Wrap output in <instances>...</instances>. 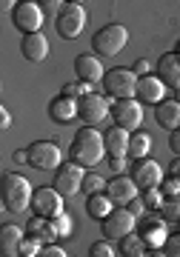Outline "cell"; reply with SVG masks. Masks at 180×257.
<instances>
[{"label": "cell", "instance_id": "6da1fadb", "mask_svg": "<svg viewBox=\"0 0 180 257\" xmlns=\"http://www.w3.org/2000/svg\"><path fill=\"white\" fill-rule=\"evenodd\" d=\"M69 157H72L77 166H83V169L98 166L100 160L106 157V140H103V132H98L95 126L77 128L72 146H69Z\"/></svg>", "mask_w": 180, "mask_h": 257}, {"label": "cell", "instance_id": "7a4b0ae2", "mask_svg": "<svg viewBox=\"0 0 180 257\" xmlns=\"http://www.w3.org/2000/svg\"><path fill=\"white\" fill-rule=\"evenodd\" d=\"M32 194H35V186L29 183L23 175H18V172H6L3 175V180H0V200H3L6 211L32 209Z\"/></svg>", "mask_w": 180, "mask_h": 257}, {"label": "cell", "instance_id": "3957f363", "mask_svg": "<svg viewBox=\"0 0 180 257\" xmlns=\"http://www.w3.org/2000/svg\"><path fill=\"white\" fill-rule=\"evenodd\" d=\"M137 77L132 72V66H115V69H109L106 77H103V89H106V97L115 100H132L137 94Z\"/></svg>", "mask_w": 180, "mask_h": 257}, {"label": "cell", "instance_id": "277c9868", "mask_svg": "<svg viewBox=\"0 0 180 257\" xmlns=\"http://www.w3.org/2000/svg\"><path fill=\"white\" fill-rule=\"evenodd\" d=\"M126 43H129V29L123 23H106L92 37V52L103 55V57H112V55H120L126 49Z\"/></svg>", "mask_w": 180, "mask_h": 257}, {"label": "cell", "instance_id": "5b68a950", "mask_svg": "<svg viewBox=\"0 0 180 257\" xmlns=\"http://www.w3.org/2000/svg\"><path fill=\"white\" fill-rule=\"evenodd\" d=\"M86 20H89V15H86L83 3H63V9L54 15V29L63 40H74L83 35Z\"/></svg>", "mask_w": 180, "mask_h": 257}, {"label": "cell", "instance_id": "8992f818", "mask_svg": "<svg viewBox=\"0 0 180 257\" xmlns=\"http://www.w3.org/2000/svg\"><path fill=\"white\" fill-rule=\"evenodd\" d=\"M29 152V166L32 169H40V172H57L63 166V152L54 140H35L26 146Z\"/></svg>", "mask_w": 180, "mask_h": 257}, {"label": "cell", "instance_id": "52a82bcc", "mask_svg": "<svg viewBox=\"0 0 180 257\" xmlns=\"http://www.w3.org/2000/svg\"><path fill=\"white\" fill-rule=\"evenodd\" d=\"M43 18H46L43 6L35 3V0H23V3H18V6L12 9V23H15V29L23 32V35H37L40 26H43Z\"/></svg>", "mask_w": 180, "mask_h": 257}, {"label": "cell", "instance_id": "ba28073f", "mask_svg": "<svg viewBox=\"0 0 180 257\" xmlns=\"http://www.w3.org/2000/svg\"><path fill=\"white\" fill-rule=\"evenodd\" d=\"M109 117L115 120L117 128H126L129 135L140 132V123H143V103L132 100H115L112 103V114Z\"/></svg>", "mask_w": 180, "mask_h": 257}, {"label": "cell", "instance_id": "9c48e42d", "mask_svg": "<svg viewBox=\"0 0 180 257\" xmlns=\"http://www.w3.org/2000/svg\"><path fill=\"white\" fill-rule=\"evenodd\" d=\"M32 211L37 217H46V220H54L63 214V194L57 192L54 186H40L32 194Z\"/></svg>", "mask_w": 180, "mask_h": 257}, {"label": "cell", "instance_id": "30bf717a", "mask_svg": "<svg viewBox=\"0 0 180 257\" xmlns=\"http://www.w3.org/2000/svg\"><path fill=\"white\" fill-rule=\"evenodd\" d=\"M83 177H86V169L83 166H77L74 160H63V166L54 172L52 186L63 197H74L77 192H83Z\"/></svg>", "mask_w": 180, "mask_h": 257}, {"label": "cell", "instance_id": "8fae6325", "mask_svg": "<svg viewBox=\"0 0 180 257\" xmlns=\"http://www.w3.org/2000/svg\"><path fill=\"white\" fill-rule=\"evenodd\" d=\"M109 114H112V103H109V97H103L98 92L77 100V120H83V126H98Z\"/></svg>", "mask_w": 180, "mask_h": 257}, {"label": "cell", "instance_id": "7c38bea8", "mask_svg": "<svg viewBox=\"0 0 180 257\" xmlns=\"http://www.w3.org/2000/svg\"><path fill=\"white\" fill-rule=\"evenodd\" d=\"M129 177L137 183V189H140V192H146V189H160L163 169H160V163H157V160L143 157V160H135V166L129 169Z\"/></svg>", "mask_w": 180, "mask_h": 257}, {"label": "cell", "instance_id": "4fadbf2b", "mask_svg": "<svg viewBox=\"0 0 180 257\" xmlns=\"http://www.w3.org/2000/svg\"><path fill=\"white\" fill-rule=\"evenodd\" d=\"M135 223L137 220L132 217L129 209H115L106 220H103V240H123L126 234L135 231Z\"/></svg>", "mask_w": 180, "mask_h": 257}, {"label": "cell", "instance_id": "5bb4252c", "mask_svg": "<svg viewBox=\"0 0 180 257\" xmlns=\"http://www.w3.org/2000/svg\"><path fill=\"white\" fill-rule=\"evenodd\" d=\"M106 194H109V200L115 203V206L126 209L135 197H140V189H137V183L129 175H120V177H112V180H109Z\"/></svg>", "mask_w": 180, "mask_h": 257}, {"label": "cell", "instance_id": "9a60e30c", "mask_svg": "<svg viewBox=\"0 0 180 257\" xmlns=\"http://www.w3.org/2000/svg\"><path fill=\"white\" fill-rule=\"evenodd\" d=\"M137 103H143V106H160L166 100V86L160 83L157 74H146L137 80V94H135Z\"/></svg>", "mask_w": 180, "mask_h": 257}, {"label": "cell", "instance_id": "2e32d148", "mask_svg": "<svg viewBox=\"0 0 180 257\" xmlns=\"http://www.w3.org/2000/svg\"><path fill=\"white\" fill-rule=\"evenodd\" d=\"M74 74H77V80L80 83L95 86V83H103L106 69H103V63H100L98 55H77L74 57Z\"/></svg>", "mask_w": 180, "mask_h": 257}, {"label": "cell", "instance_id": "e0dca14e", "mask_svg": "<svg viewBox=\"0 0 180 257\" xmlns=\"http://www.w3.org/2000/svg\"><path fill=\"white\" fill-rule=\"evenodd\" d=\"M137 234L143 237L146 248H163V243L169 240V226L163 223L160 214H157V217H143V223H140Z\"/></svg>", "mask_w": 180, "mask_h": 257}, {"label": "cell", "instance_id": "ac0fdd59", "mask_svg": "<svg viewBox=\"0 0 180 257\" xmlns=\"http://www.w3.org/2000/svg\"><path fill=\"white\" fill-rule=\"evenodd\" d=\"M154 72L160 77V83L166 89H180V57L174 52H166V55L157 57V66H154Z\"/></svg>", "mask_w": 180, "mask_h": 257}, {"label": "cell", "instance_id": "d6986e66", "mask_svg": "<svg viewBox=\"0 0 180 257\" xmlns=\"http://www.w3.org/2000/svg\"><path fill=\"white\" fill-rule=\"evenodd\" d=\"M49 120L54 123H60V126H69L77 120V100L72 97H63V94H57L49 100Z\"/></svg>", "mask_w": 180, "mask_h": 257}, {"label": "cell", "instance_id": "ffe728a7", "mask_svg": "<svg viewBox=\"0 0 180 257\" xmlns=\"http://www.w3.org/2000/svg\"><path fill=\"white\" fill-rule=\"evenodd\" d=\"M26 237V229H20L15 223L0 226V254L3 257H20V243Z\"/></svg>", "mask_w": 180, "mask_h": 257}, {"label": "cell", "instance_id": "44dd1931", "mask_svg": "<svg viewBox=\"0 0 180 257\" xmlns=\"http://www.w3.org/2000/svg\"><path fill=\"white\" fill-rule=\"evenodd\" d=\"M20 52H23V57H26L29 63H43L46 55H49V40H46L43 32H37V35H23Z\"/></svg>", "mask_w": 180, "mask_h": 257}, {"label": "cell", "instance_id": "7402d4cb", "mask_svg": "<svg viewBox=\"0 0 180 257\" xmlns=\"http://www.w3.org/2000/svg\"><path fill=\"white\" fill-rule=\"evenodd\" d=\"M103 140H106L109 157H129V140H132V135H129L126 128L112 126L109 132H103Z\"/></svg>", "mask_w": 180, "mask_h": 257}, {"label": "cell", "instance_id": "603a6c76", "mask_svg": "<svg viewBox=\"0 0 180 257\" xmlns=\"http://www.w3.org/2000/svg\"><path fill=\"white\" fill-rule=\"evenodd\" d=\"M154 120H157V126H163L166 132H177L180 128V103L174 100H166L160 103V106H154Z\"/></svg>", "mask_w": 180, "mask_h": 257}, {"label": "cell", "instance_id": "cb8c5ba5", "mask_svg": "<svg viewBox=\"0 0 180 257\" xmlns=\"http://www.w3.org/2000/svg\"><path fill=\"white\" fill-rule=\"evenodd\" d=\"M115 209H117V206L109 200L106 192H103V194H89V197H86V214H89L92 220H100V223H103Z\"/></svg>", "mask_w": 180, "mask_h": 257}, {"label": "cell", "instance_id": "d4e9b609", "mask_svg": "<svg viewBox=\"0 0 180 257\" xmlns=\"http://www.w3.org/2000/svg\"><path fill=\"white\" fill-rule=\"evenodd\" d=\"M149 152H152V135L149 132H135L132 140H129V157L143 160V157H149Z\"/></svg>", "mask_w": 180, "mask_h": 257}, {"label": "cell", "instance_id": "484cf974", "mask_svg": "<svg viewBox=\"0 0 180 257\" xmlns=\"http://www.w3.org/2000/svg\"><path fill=\"white\" fill-rule=\"evenodd\" d=\"M160 217L169 229H180V197H166L160 206Z\"/></svg>", "mask_w": 180, "mask_h": 257}, {"label": "cell", "instance_id": "4316f807", "mask_svg": "<svg viewBox=\"0 0 180 257\" xmlns=\"http://www.w3.org/2000/svg\"><path fill=\"white\" fill-rule=\"evenodd\" d=\"M149 248H146L143 237L137 234V231H132V234H126V237L120 240V254L123 257H143Z\"/></svg>", "mask_w": 180, "mask_h": 257}, {"label": "cell", "instance_id": "83f0119b", "mask_svg": "<svg viewBox=\"0 0 180 257\" xmlns=\"http://www.w3.org/2000/svg\"><path fill=\"white\" fill-rule=\"evenodd\" d=\"M106 186V177H100L98 172H86V177H83V192L86 194H103Z\"/></svg>", "mask_w": 180, "mask_h": 257}, {"label": "cell", "instance_id": "f1b7e54d", "mask_svg": "<svg viewBox=\"0 0 180 257\" xmlns=\"http://www.w3.org/2000/svg\"><path fill=\"white\" fill-rule=\"evenodd\" d=\"M60 94H63V97H72V100H80V97L92 94V86H89V83L74 80V83H66L63 89H60Z\"/></svg>", "mask_w": 180, "mask_h": 257}, {"label": "cell", "instance_id": "f546056e", "mask_svg": "<svg viewBox=\"0 0 180 257\" xmlns=\"http://www.w3.org/2000/svg\"><path fill=\"white\" fill-rule=\"evenodd\" d=\"M140 200L146 203V209H154V211H160V206H163V192L160 189H146V192H140Z\"/></svg>", "mask_w": 180, "mask_h": 257}, {"label": "cell", "instance_id": "4dcf8cb0", "mask_svg": "<svg viewBox=\"0 0 180 257\" xmlns=\"http://www.w3.org/2000/svg\"><path fill=\"white\" fill-rule=\"evenodd\" d=\"M40 251H43V243L26 234L23 243H20V257H40Z\"/></svg>", "mask_w": 180, "mask_h": 257}, {"label": "cell", "instance_id": "1f68e13d", "mask_svg": "<svg viewBox=\"0 0 180 257\" xmlns=\"http://www.w3.org/2000/svg\"><path fill=\"white\" fill-rule=\"evenodd\" d=\"M89 257H117V251L112 248L109 240H98V243L89 246Z\"/></svg>", "mask_w": 180, "mask_h": 257}, {"label": "cell", "instance_id": "d6a6232c", "mask_svg": "<svg viewBox=\"0 0 180 257\" xmlns=\"http://www.w3.org/2000/svg\"><path fill=\"white\" fill-rule=\"evenodd\" d=\"M54 229H57V237H72V229H74V223H72V217L69 214H60V217H54Z\"/></svg>", "mask_w": 180, "mask_h": 257}, {"label": "cell", "instance_id": "836d02e7", "mask_svg": "<svg viewBox=\"0 0 180 257\" xmlns=\"http://www.w3.org/2000/svg\"><path fill=\"white\" fill-rule=\"evenodd\" d=\"M160 192L163 197H180V180L177 177H163V183H160Z\"/></svg>", "mask_w": 180, "mask_h": 257}, {"label": "cell", "instance_id": "e575fe53", "mask_svg": "<svg viewBox=\"0 0 180 257\" xmlns=\"http://www.w3.org/2000/svg\"><path fill=\"white\" fill-rule=\"evenodd\" d=\"M163 254L166 257H180V234H169V240L163 243Z\"/></svg>", "mask_w": 180, "mask_h": 257}, {"label": "cell", "instance_id": "d590c367", "mask_svg": "<svg viewBox=\"0 0 180 257\" xmlns=\"http://www.w3.org/2000/svg\"><path fill=\"white\" fill-rule=\"evenodd\" d=\"M109 169H112V175H115V177L126 175V169H129V157H109Z\"/></svg>", "mask_w": 180, "mask_h": 257}, {"label": "cell", "instance_id": "8d00e7d4", "mask_svg": "<svg viewBox=\"0 0 180 257\" xmlns=\"http://www.w3.org/2000/svg\"><path fill=\"white\" fill-rule=\"evenodd\" d=\"M149 69H152V63H149V60H143V57L132 63V72H135L137 77H146V74H149Z\"/></svg>", "mask_w": 180, "mask_h": 257}, {"label": "cell", "instance_id": "74e56055", "mask_svg": "<svg viewBox=\"0 0 180 257\" xmlns=\"http://www.w3.org/2000/svg\"><path fill=\"white\" fill-rule=\"evenodd\" d=\"M126 209L132 211V217H135V220H137V217H143V209H146V203L140 200V197H135V200H132V203H129V206H126Z\"/></svg>", "mask_w": 180, "mask_h": 257}, {"label": "cell", "instance_id": "f35d334b", "mask_svg": "<svg viewBox=\"0 0 180 257\" xmlns=\"http://www.w3.org/2000/svg\"><path fill=\"white\" fill-rule=\"evenodd\" d=\"M40 257H69V254H66V251H63L60 246H54V243H52V246H43Z\"/></svg>", "mask_w": 180, "mask_h": 257}, {"label": "cell", "instance_id": "ab89813d", "mask_svg": "<svg viewBox=\"0 0 180 257\" xmlns=\"http://www.w3.org/2000/svg\"><path fill=\"white\" fill-rule=\"evenodd\" d=\"M12 163L29 166V152H26V149H15V152H12Z\"/></svg>", "mask_w": 180, "mask_h": 257}, {"label": "cell", "instance_id": "60d3db41", "mask_svg": "<svg viewBox=\"0 0 180 257\" xmlns=\"http://www.w3.org/2000/svg\"><path fill=\"white\" fill-rule=\"evenodd\" d=\"M169 149H171V155L174 157H180V128L169 135Z\"/></svg>", "mask_w": 180, "mask_h": 257}, {"label": "cell", "instance_id": "b9f144b4", "mask_svg": "<svg viewBox=\"0 0 180 257\" xmlns=\"http://www.w3.org/2000/svg\"><path fill=\"white\" fill-rule=\"evenodd\" d=\"M9 126H12V114H9V109L3 106V109H0V128H9Z\"/></svg>", "mask_w": 180, "mask_h": 257}, {"label": "cell", "instance_id": "7bdbcfd3", "mask_svg": "<svg viewBox=\"0 0 180 257\" xmlns=\"http://www.w3.org/2000/svg\"><path fill=\"white\" fill-rule=\"evenodd\" d=\"M169 175H171V177H177V180H180V157H174V160L169 163Z\"/></svg>", "mask_w": 180, "mask_h": 257}, {"label": "cell", "instance_id": "ee69618b", "mask_svg": "<svg viewBox=\"0 0 180 257\" xmlns=\"http://www.w3.org/2000/svg\"><path fill=\"white\" fill-rule=\"evenodd\" d=\"M143 257H166V254H163V248H149Z\"/></svg>", "mask_w": 180, "mask_h": 257}, {"label": "cell", "instance_id": "f6af8a7d", "mask_svg": "<svg viewBox=\"0 0 180 257\" xmlns=\"http://www.w3.org/2000/svg\"><path fill=\"white\" fill-rule=\"evenodd\" d=\"M171 100H174V103H180V89L174 92V97H171Z\"/></svg>", "mask_w": 180, "mask_h": 257}, {"label": "cell", "instance_id": "bcb514c9", "mask_svg": "<svg viewBox=\"0 0 180 257\" xmlns=\"http://www.w3.org/2000/svg\"><path fill=\"white\" fill-rule=\"evenodd\" d=\"M174 55H177V57H180V40H177V46H174Z\"/></svg>", "mask_w": 180, "mask_h": 257}, {"label": "cell", "instance_id": "7dc6e473", "mask_svg": "<svg viewBox=\"0 0 180 257\" xmlns=\"http://www.w3.org/2000/svg\"><path fill=\"white\" fill-rule=\"evenodd\" d=\"M177 234H180V229H177Z\"/></svg>", "mask_w": 180, "mask_h": 257}]
</instances>
